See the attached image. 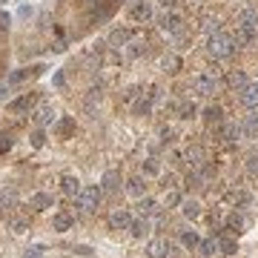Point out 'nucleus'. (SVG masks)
I'll use <instances>...</instances> for the list:
<instances>
[{
	"instance_id": "nucleus-1",
	"label": "nucleus",
	"mask_w": 258,
	"mask_h": 258,
	"mask_svg": "<svg viewBox=\"0 0 258 258\" xmlns=\"http://www.w3.org/2000/svg\"><path fill=\"white\" fill-rule=\"evenodd\" d=\"M235 49H238V46H235L232 34H227V32H215V34L206 37V55H209L212 60H224V57H229Z\"/></svg>"
},
{
	"instance_id": "nucleus-2",
	"label": "nucleus",
	"mask_w": 258,
	"mask_h": 258,
	"mask_svg": "<svg viewBox=\"0 0 258 258\" xmlns=\"http://www.w3.org/2000/svg\"><path fill=\"white\" fill-rule=\"evenodd\" d=\"M101 198H103V189L101 187H84V189H81V195L75 198V204H78L81 212H95L98 204H101Z\"/></svg>"
},
{
	"instance_id": "nucleus-3",
	"label": "nucleus",
	"mask_w": 258,
	"mask_h": 258,
	"mask_svg": "<svg viewBox=\"0 0 258 258\" xmlns=\"http://www.w3.org/2000/svg\"><path fill=\"white\" fill-rule=\"evenodd\" d=\"M158 29L167 34H178V32H184V20H181L178 12L164 9V15H158Z\"/></svg>"
},
{
	"instance_id": "nucleus-4",
	"label": "nucleus",
	"mask_w": 258,
	"mask_h": 258,
	"mask_svg": "<svg viewBox=\"0 0 258 258\" xmlns=\"http://www.w3.org/2000/svg\"><path fill=\"white\" fill-rule=\"evenodd\" d=\"M161 95H158V89H152V92H141L135 98V103H132V112L135 115H149L152 112V103L158 101Z\"/></svg>"
},
{
	"instance_id": "nucleus-5",
	"label": "nucleus",
	"mask_w": 258,
	"mask_h": 258,
	"mask_svg": "<svg viewBox=\"0 0 258 258\" xmlns=\"http://www.w3.org/2000/svg\"><path fill=\"white\" fill-rule=\"evenodd\" d=\"M129 40H132V32H129V29H112L109 37H106V46L120 52V49H126V43H129Z\"/></svg>"
},
{
	"instance_id": "nucleus-6",
	"label": "nucleus",
	"mask_w": 258,
	"mask_h": 258,
	"mask_svg": "<svg viewBox=\"0 0 258 258\" xmlns=\"http://www.w3.org/2000/svg\"><path fill=\"white\" fill-rule=\"evenodd\" d=\"M192 89H195V95L206 98V95H212V92L218 89V81H215L212 75H201V78H195V81H192Z\"/></svg>"
},
{
	"instance_id": "nucleus-7",
	"label": "nucleus",
	"mask_w": 258,
	"mask_h": 258,
	"mask_svg": "<svg viewBox=\"0 0 258 258\" xmlns=\"http://www.w3.org/2000/svg\"><path fill=\"white\" fill-rule=\"evenodd\" d=\"M256 34H258V26H235L232 40H235V46H250L256 40Z\"/></svg>"
},
{
	"instance_id": "nucleus-8",
	"label": "nucleus",
	"mask_w": 258,
	"mask_h": 258,
	"mask_svg": "<svg viewBox=\"0 0 258 258\" xmlns=\"http://www.w3.org/2000/svg\"><path fill=\"white\" fill-rule=\"evenodd\" d=\"M55 115H57V112H55V106H52V103H40V106H37V109H34V123H37V126H49L52 120H55Z\"/></svg>"
},
{
	"instance_id": "nucleus-9",
	"label": "nucleus",
	"mask_w": 258,
	"mask_h": 258,
	"mask_svg": "<svg viewBox=\"0 0 258 258\" xmlns=\"http://www.w3.org/2000/svg\"><path fill=\"white\" fill-rule=\"evenodd\" d=\"M120 184H123V181H120V172H115V170L103 172V178H101V189H103V192H109V195H112V192H118V189H120Z\"/></svg>"
},
{
	"instance_id": "nucleus-10",
	"label": "nucleus",
	"mask_w": 258,
	"mask_h": 258,
	"mask_svg": "<svg viewBox=\"0 0 258 258\" xmlns=\"http://www.w3.org/2000/svg\"><path fill=\"white\" fill-rule=\"evenodd\" d=\"M129 20H135V23H146V20H152V6H149L146 0H141L138 6L129 9Z\"/></svg>"
},
{
	"instance_id": "nucleus-11",
	"label": "nucleus",
	"mask_w": 258,
	"mask_h": 258,
	"mask_svg": "<svg viewBox=\"0 0 258 258\" xmlns=\"http://www.w3.org/2000/svg\"><path fill=\"white\" fill-rule=\"evenodd\" d=\"M238 101L247 106V109H258V84H250L244 86L238 92Z\"/></svg>"
},
{
	"instance_id": "nucleus-12",
	"label": "nucleus",
	"mask_w": 258,
	"mask_h": 258,
	"mask_svg": "<svg viewBox=\"0 0 258 258\" xmlns=\"http://www.w3.org/2000/svg\"><path fill=\"white\" fill-rule=\"evenodd\" d=\"M132 227V215L126 209H115L109 215V229H129Z\"/></svg>"
},
{
	"instance_id": "nucleus-13",
	"label": "nucleus",
	"mask_w": 258,
	"mask_h": 258,
	"mask_svg": "<svg viewBox=\"0 0 258 258\" xmlns=\"http://www.w3.org/2000/svg\"><path fill=\"white\" fill-rule=\"evenodd\" d=\"M146 256L149 258H167L170 256V241L167 238H155L146 244Z\"/></svg>"
},
{
	"instance_id": "nucleus-14",
	"label": "nucleus",
	"mask_w": 258,
	"mask_h": 258,
	"mask_svg": "<svg viewBox=\"0 0 258 258\" xmlns=\"http://www.w3.org/2000/svg\"><path fill=\"white\" fill-rule=\"evenodd\" d=\"M235 26H258V9L256 6H244L235 15Z\"/></svg>"
},
{
	"instance_id": "nucleus-15",
	"label": "nucleus",
	"mask_w": 258,
	"mask_h": 258,
	"mask_svg": "<svg viewBox=\"0 0 258 258\" xmlns=\"http://www.w3.org/2000/svg\"><path fill=\"white\" fill-rule=\"evenodd\" d=\"M161 206L164 204H158L155 198H146V195H143V198L138 201V212H141V218H152V215L161 212Z\"/></svg>"
},
{
	"instance_id": "nucleus-16",
	"label": "nucleus",
	"mask_w": 258,
	"mask_h": 258,
	"mask_svg": "<svg viewBox=\"0 0 258 258\" xmlns=\"http://www.w3.org/2000/svg\"><path fill=\"white\" fill-rule=\"evenodd\" d=\"M241 135L244 138H258V109H253V115L241 120Z\"/></svg>"
},
{
	"instance_id": "nucleus-17",
	"label": "nucleus",
	"mask_w": 258,
	"mask_h": 258,
	"mask_svg": "<svg viewBox=\"0 0 258 258\" xmlns=\"http://www.w3.org/2000/svg\"><path fill=\"white\" fill-rule=\"evenodd\" d=\"M60 189H63V192H66L69 198H78V195H81V181H78V178H75V175H63V178H60Z\"/></svg>"
},
{
	"instance_id": "nucleus-18",
	"label": "nucleus",
	"mask_w": 258,
	"mask_h": 258,
	"mask_svg": "<svg viewBox=\"0 0 258 258\" xmlns=\"http://www.w3.org/2000/svg\"><path fill=\"white\" fill-rule=\"evenodd\" d=\"M75 227V218L69 215V212H57L55 218H52V229H57V232H69Z\"/></svg>"
},
{
	"instance_id": "nucleus-19",
	"label": "nucleus",
	"mask_w": 258,
	"mask_h": 258,
	"mask_svg": "<svg viewBox=\"0 0 258 258\" xmlns=\"http://www.w3.org/2000/svg\"><path fill=\"white\" fill-rule=\"evenodd\" d=\"M184 161L189 164V170H198L204 164V149L201 146H189L187 152H184Z\"/></svg>"
},
{
	"instance_id": "nucleus-20",
	"label": "nucleus",
	"mask_w": 258,
	"mask_h": 258,
	"mask_svg": "<svg viewBox=\"0 0 258 258\" xmlns=\"http://www.w3.org/2000/svg\"><path fill=\"white\" fill-rule=\"evenodd\" d=\"M101 103V86H92L89 89V95L84 98V109H86V115H95V106Z\"/></svg>"
},
{
	"instance_id": "nucleus-21",
	"label": "nucleus",
	"mask_w": 258,
	"mask_h": 258,
	"mask_svg": "<svg viewBox=\"0 0 258 258\" xmlns=\"http://www.w3.org/2000/svg\"><path fill=\"white\" fill-rule=\"evenodd\" d=\"M221 138L227 141V143H232V141H238L241 138V123H221Z\"/></svg>"
},
{
	"instance_id": "nucleus-22",
	"label": "nucleus",
	"mask_w": 258,
	"mask_h": 258,
	"mask_svg": "<svg viewBox=\"0 0 258 258\" xmlns=\"http://www.w3.org/2000/svg\"><path fill=\"white\" fill-rule=\"evenodd\" d=\"M227 84H229V89H232V92H241L244 86H250V78H247L244 72H229Z\"/></svg>"
},
{
	"instance_id": "nucleus-23",
	"label": "nucleus",
	"mask_w": 258,
	"mask_h": 258,
	"mask_svg": "<svg viewBox=\"0 0 258 258\" xmlns=\"http://www.w3.org/2000/svg\"><path fill=\"white\" fill-rule=\"evenodd\" d=\"M149 229H152L149 218H138V221H132V227H129V232H132L135 238H143V235H149Z\"/></svg>"
},
{
	"instance_id": "nucleus-24",
	"label": "nucleus",
	"mask_w": 258,
	"mask_h": 258,
	"mask_svg": "<svg viewBox=\"0 0 258 258\" xmlns=\"http://www.w3.org/2000/svg\"><path fill=\"white\" fill-rule=\"evenodd\" d=\"M15 204H17L15 189H0V212H9Z\"/></svg>"
},
{
	"instance_id": "nucleus-25",
	"label": "nucleus",
	"mask_w": 258,
	"mask_h": 258,
	"mask_svg": "<svg viewBox=\"0 0 258 258\" xmlns=\"http://www.w3.org/2000/svg\"><path fill=\"white\" fill-rule=\"evenodd\" d=\"M34 106V98L32 95H20L17 101L9 103V112H26V109H32Z\"/></svg>"
},
{
	"instance_id": "nucleus-26",
	"label": "nucleus",
	"mask_w": 258,
	"mask_h": 258,
	"mask_svg": "<svg viewBox=\"0 0 258 258\" xmlns=\"http://www.w3.org/2000/svg\"><path fill=\"white\" fill-rule=\"evenodd\" d=\"M32 206L34 209H49V206H55V198H52L49 192H34L32 195Z\"/></svg>"
},
{
	"instance_id": "nucleus-27",
	"label": "nucleus",
	"mask_w": 258,
	"mask_h": 258,
	"mask_svg": "<svg viewBox=\"0 0 258 258\" xmlns=\"http://www.w3.org/2000/svg\"><path fill=\"white\" fill-rule=\"evenodd\" d=\"M141 55H146V40H129L126 43V57H141Z\"/></svg>"
},
{
	"instance_id": "nucleus-28",
	"label": "nucleus",
	"mask_w": 258,
	"mask_h": 258,
	"mask_svg": "<svg viewBox=\"0 0 258 258\" xmlns=\"http://www.w3.org/2000/svg\"><path fill=\"white\" fill-rule=\"evenodd\" d=\"M198 253H201L204 258H212L215 253H221V250H218V238H206V241H201V244H198Z\"/></svg>"
},
{
	"instance_id": "nucleus-29",
	"label": "nucleus",
	"mask_w": 258,
	"mask_h": 258,
	"mask_svg": "<svg viewBox=\"0 0 258 258\" xmlns=\"http://www.w3.org/2000/svg\"><path fill=\"white\" fill-rule=\"evenodd\" d=\"M161 69L175 75V72L181 69V57H178V55H164V57H161Z\"/></svg>"
},
{
	"instance_id": "nucleus-30",
	"label": "nucleus",
	"mask_w": 258,
	"mask_h": 258,
	"mask_svg": "<svg viewBox=\"0 0 258 258\" xmlns=\"http://www.w3.org/2000/svg\"><path fill=\"white\" fill-rule=\"evenodd\" d=\"M221 115H224V109L218 106V103H212V106H206L204 109V120L212 126V123H221Z\"/></svg>"
},
{
	"instance_id": "nucleus-31",
	"label": "nucleus",
	"mask_w": 258,
	"mask_h": 258,
	"mask_svg": "<svg viewBox=\"0 0 258 258\" xmlns=\"http://www.w3.org/2000/svg\"><path fill=\"white\" fill-rule=\"evenodd\" d=\"M181 244H184L187 250H198L201 238H198V232H192V229H184V232H181Z\"/></svg>"
},
{
	"instance_id": "nucleus-32",
	"label": "nucleus",
	"mask_w": 258,
	"mask_h": 258,
	"mask_svg": "<svg viewBox=\"0 0 258 258\" xmlns=\"http://www.w3.org/2000/svg\"><path fill=\"white\" fill-rule=\"evenodd\" d=\"M72 129H75V118H60L57 120V126H55V132L60 138H69L72 135Z\"/></svg>"
},
{
	"instance_id": "nucleus-33",
	"label": "nucleus",
	"mask_w": 258,
	"mask_h": 258,
	"mask_svg": "<svg viewBox=\"0 0 258 258\" xmlns=\"http://www.w3.org/2000/svg\"><path fill=\"white\" fill-rule=\"evenodd\" d=\"M164 206H167V209H170V206H181V192L175 187L164 189Z\"/></svg>"
},
{
	"instance_id": "nucleus-34",
	"label": "nucleus",
	"mask_w": 258,
	"mask_h": 258,
	"mask_svg": "<svg viewBox=\"0 0 258 258\" xmlns=\"http://www.w3.org/2000/svg\"><path fill=\"white\" fill-rule=\"evenodd\" d=\"M218 250L224 256H235L238 253V241L235 238H218Z\"/></svg>"
},
{
	"instance_id": "nucleus-35",
	"label": "nucleus",
	"mask_w": 258,
	"mask_h": 258,
	"mask_svg": "<svg viewBox=\"0 0 258 258\" xmlns=\"http://www.w3.org/2000/svg\"><path fill=\"white\" fill-rule=\"evenodd\" d=\"M181 212H184L187 218H198V215H201V204H198V201H181Z\"/></svg>"
},
{
	"instance_id": "nucleus-36",
	"label": "nucleus",
	"mask_w": 258,
	"mask_h": 258,
	"mask_svg": "<svg viewBox=\"0 0 258 258\" xmlns=\"http://www.w3.org/2000/svg\"><path fill=\"white\" fill-rule=\"evenodd\" d=\"M227 229H232L235 235H238V232H244V215H241V212H232V215L227 218Z\"/></svg>"
},
{
	"instance_id": "nucleus-37",
	"label": "nucleus",
	"mask_w": 258,
	"mask_h": 258,
	"mask_svg": "<svg viewBox=\"0 0 258 258\" xmlns=\"http://www.w3.org/2000/svg\"><path fill=\"white\" fill-rule=\"evenodd\" d=\"M143 189H146L143 178H132V181L126 184V192H129V195H135V198H143Z\"/></svg>"
},
{
	"instance_id": "nucleus-38",
	"label": "nucleus",
	"mask_w": 258,
	"mask_h": 258,
	"mask_svg": "<svg viewBox=\"0 0 258 258\" xmlns=\"http://www.w3.org/2000/svg\"><path fill=\"white\" fill-rule=\"evenodd\" d=\"M26 78H29V69H17V72H12V75L6 78V84H9V86H17V84H23Z\"/></svg>"
},
{
	"instance_id": "nucleus-39",
	"label": "nucleus",
	"mask_w": 258,
	"mask_h": 258,
	"mask_svg": "<svg viewBox=\"0 0 258 258\" xmlns=\"http://www.w3.org/2000/svg\"><path fill=\"white\" fill-rule=\"evenodd\" d=\"M143 175H161V164L155 158H146L143 161Z\"/></svg>"
},
{
	"instance_id": "nucleus-40",
	"label": "nucleus",
	"mask_w": 258,
	"mask_h": 258,
	"mask_svg": "<svg viewBox=\"0 0 258 258\" xmlns=\"http://www.w3.org/2000/svg\"><path fill=\"white\" fill-rule=\"evenodd\" d=\"M178 115H181V118H195V103L189 101V103H178Z\"/></svg>"
},
{
	"instance_id": "nucleus-41",
	"label": "nucleus",
	"mask_w": 258,
	"mask_h": 258,
	"mask_svg": "<svg viewBox=\"0 0 258 258\" xmlns=\"http://www.w3.org/2000/svg\"><path fill=\"white\" fill-rule=\"evenodd\" d=\"M250 201H253V195H250V192H241V189H238V192H232V204H235V206H247Z\"/></svg>"
},
{
	"instance_id": "nucleus-42",
	"label": "nucleus",
	"mask_w": 258,
	"mask_h": 258,
	"mask_svg": "<svg viewBox=\"0 0 258 258\" xmlns=\"http://www.w3.org/2000/svg\"><path fill=\"white\" fill-rule=\"evenodd\" d=\"M26 229H29V221H26V218H12V232L20 235V232H26Z\"/></svg>"
},
{
	"instance_id": "nucleus-43",
	"label": "nucleus",
	"mask_w": 258,
	"mask_h": 258,
	"mask_svg": "<svg viewBox=\"0 0 258 258\" xmlns=\"http://www.w3.org/2000/svg\"><path fill=\"white\" fill-rule=\"evenodd\" d=\"M247 172H250V175H258V152L247 155Z\"/></svg>"
},
{
	"instance_id": "nucleus-44",
	"label": "nucleus",
	"mask_w": 258,
	"mask_h": 258,
	"mask_svg": "<svg viewBox=\"0 0 258 258\" xmlns=\"http://www.w3.org/2000/svg\"><path fill=\"white\" fill-rule=\"evenodd\" d=\"M43 143H46V132H43V129H37V132H32V146H34V149H40Z\"/></svg>"
},
{
	"instance_id": "nucleus-45",
	"label": "nucleus",
	"mask_w": 258,
	"mask_h": 258,
	"mask_svg": "<svg viewBox=\"0 0 258 258\" xmlns=\"http://www.w3.org/2000/svg\"><path fill=\"white\" fill-rule=\"evenodd\" d=\"M218 26H221V23H218V20H215V17H206L204 20V29L209 34H215V32H221V29H218Z\"/></svg>"
},
{
	"instance_id": "nucleus-46",
	"label": "nucleus",
	"mask_w": 258,
	"mask_h": 258,
	"mask_svg": "<svg viewBox=\"0 0 258 258\" xmlns=\"http://www.w3.org/2000/svg\"><path fill=\"white\" fill-rule=\"evenodd\" d=\"M138 95H141V89H138V86H129V89L123 92V101H126V103H135Z\"/></svg>"
},
{
	"instance_id": "nucleus-47",
	"label": "nucleus",
	"mask_w": 258,
	"mask_h": 258,
	"mask_svg": "<svg viewBox=\"0 0 258 258\" xmlns=\"http://www.w3.org/2000/svg\"><path fill=\"white\" fill-rule=\"evenodd\" d=\"M43 256V247H29V250H23V258H40Z\"/></svg>"
},
{
	"instance_id": "nucleus-48",
	"label": "nucleus",
	"mask_w": 258,
	"mask_h": 258,
	"mask_svg": "<svg viewBox=\"0 0 258 258\" xmlns=\"http://www.w3.org/2000/svg\"><path fill=\"white\" fill-rule=\"evenodd\" d=\"M9 149H12V138L0 135V152H9Z\"/></svg>"
},
{
	"instance_id": "nucleus-49",
	"label": "nucleus",
	"mask_w": 258,
	"mask_h": 258,
	"mask_svg": "<svg viewBox=\"0 0 258 258\" xmlns=\"http://www.w3.org/2000/svg\"><path fill=\"white\" fill-rule=\"evenodd\" d=\"M158 135H161V143H170V141H172V135H175V132H172L170 126H167V129H161Z\"/></svg>"
},
{
	"instance_id": "nucleus-50",
	"label": "nucleus",
	"mask_w": 258,
	"mask_h": 258,
	"mask_svg": "<svg viewBox=\"0 0 258 258\" xmlns=\"http://www.w3.org/2000/svg\"><path fill=\"white\" fill-rule=\"evenodd\" d=\"M52 84L57 86V89H63V84H66V78H63V72H55V78H52Z\"/></svg>"
},
{
	"instance_id": "nucleus-51",
	"label": "nucleus",
	"mask_w": 258,
	"mask_h": 258,
	"mask_svg": "<svg viewBox=\"0 0 258 258\" xmlns=\"http://www.w3.org/2000/svg\"><path fill=\"white\" fill-rule=\"evenodd\" d=\"M161 187H164V189L175 187V175H172V172H167V175H164V184H161Z\"/></svg>"
},
{
	"instance_id": "nucleus-52",
	"label": "nucleus",
	"mask_w": 258,
	"mask_h": 258,
	"mask_svg": "<svg viewBox=\"0 0 258 258\" xmlns=\"http://www.w3.org/2000/svg\"><path fill=\"white\" fill-rule=\"evenodd\" d=\"M75 253H78V256H92V247H86V244H78V247H75Z\"/></svg>"
},
{
	"instance_id": "nucleus-53",
	"label": "nucleus",
	"mask_w": 258,
	"mask_h": 258,
	"mask_svg": "<svg viewBox=\"0 0 258 258\" xmlns=\"http://www.w3.org/2000/svg\"><path fill=\"white\" fill-rule=\"evenodd\" d=\"M9 20H12V17L6 15V12H0V29H9Z\"/></svg>"
},
{
	"instance_id": "nucleus-54",
	"label": "nucleus",
	"mask_w": 258,
	"mask_h": 258,
	"mask_svg": "<svg viewBox=\"0 0 258 258\" xmlns=\"http://www.w3.org/2000/svg\"><path fill=\"white\" fill-rule=\"evenodd\" d=\"M209 227H212V229H218V227H221V218H218V215H212V218H209Z\"/></svg>"
},
{
	"instance_id": "nucleus-55",
	"label": "nucleus",
	"mask_w": 258,
	"mask_h": 258,
	"mask_svg": "<svg viewBox=\"0 0 258 258\" xmlns=\"http://www.w3.org/2000/svg\"><path fill=\"white\" fill-rule=\"evenodd\" d=\"M158 3H161L164 9H172V6H175V0H158Z\"/></svg>"
},
{
	"instance_id": "nucleus-56",
	"label": "nucleus",
	"mask_w": 258,
	"mask_h": 258,
	"mask_svg": "<svg viewBox=\"0 0 258 258\" xmlns=\"http://www.w3.org/2000/svg\"><path fill=\"white\" fill-rule=\"evenodd\" d=\"M89 3H92V0H89Z\"/></svg>"
},
{
	"instance_id": "nucleus-57",
	"label": "nucleus",
	"mask_w": 258,
	"mask_h": 258,
	"mask_svg": "<svg viewBox=\"0 0 258 258\" xmlns=\"http://www.w3.org/2000/svg\"><path fill=\"white\" fill-rule=\"evenodd\" d=\"M201 3H204V0H201Z\"/></svg>"
},
{
	"instance_id": "nucleus-58",
	"label": "nucleus",
	"mask_w": 258,
	"mask_h": 258,
	"mask_svg": "<svg viewBox=\"0 0 258 258\" xmlns=\"http://www.w3.org/2000/svg\"><path fill=\"white\" fill-rule=\"evenodd\" d=\"M201 258H204V256H201Z\"/></svg>"
}]
</instances>
